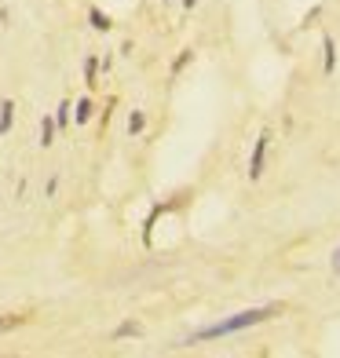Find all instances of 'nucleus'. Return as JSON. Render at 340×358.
Here are the masks:
<instances>
[{"mask_svg": "<svg viewBox=\"0 0 340 358\" xmlns=\"http://www.w3.org/2000/svg\"><path fill=\"white\" fill-rule=\"evenodd\" d=\"M88 117H92V103H88V99H80V103H77V121L85 124Z\"/></svg>", "mask_w": 340, "mask_h": 358, "instance_id": "7ed1b4c3", "label": "nucleus"}, {"mask_svg": "<svg viewBox=\"0 0 340 358\" xmlns=\"http://www.w3.org/2000/svg\"><path fill=\"white\" fill-rule=\"evenodd\" d=\"M267 143H271V136H267V132H260V139H256V150H253V161H249V176H253V179H260V172H264Z\"/></svg>", "mask_w": 340, "mask_h": 358, "instance_id": "f03ea898", "label": "nucleus"}, {"mask_svg": "<svg viewBox=\"0 0 340 358\" xmlns=\"http://www.w3.org/2000/svg\"><path fill=\"white\" fill-rule=\"evenodd\" d=\"M128 128H132V132H139V128H143V113H132V121H128Z\"/></svg>", "mask_w": 340, "mask_h": 358, "instance_id": "0eeeda50", "label": "nucleus"}, {"mask_svg": "<svg viewBox=\"0 0 340 358\" xmlns=\"http://www.w3.org/2000/svg\"><path fill=\"white\" fill-rule=\"evenodd\" d=\"M183 4H187V8H194V0H183Z\"/></svg>", "mask_w": 340, "mask_h": 358, "instance_id": "9d476101", "label": "nucleus"}, {"mask_svg": "<svg viewBox=\"0 0 340 358\" xmlns=\"http://www.w3.org/2000/svg\"><path fill=\"white\" fill-rule=\"evenodd\" d=\"M333 271H337V274H340V249H337V252H333Z\"/></svg>", "mask_w": 340, "mask_h": 358, "instance_id": "1a4fd4ad", "label": "nucleus"}, {"mask_svg": "<svg viewBox=\"0 0 340 358\" xmlns=\"http://www.w3.org/2000/svg\"><path fill=\"white\" fill-rule=\"evenodd\" d=\"M52 132H55V124H52V121H44V132H41V136H44V139H41L44 146H48V143H52Z\"/></svg>", "mask_w": 340, "mask_h": 358, "instance_id": "423d86ee", "label": "nucleus"}, {"mask_svg": "<svg viewBox=\"0 0 340 358\" xmlns=\"http://www.w3.org/2000/svg\"><path fill=\"white\" fill-rule=\"evenodd\" d=\"M15 322H19V318H0V333H8V329H11Z\"/></svg>", "mask_w": 340, "mask_h": 358, "instance_id": "6e6552de", "label": "nucleus"}, {"mask_svg": "<svg viewBox=\"0 0 340 358\" xmlns=\"http://www.w3.org/2000/svg\"><path fill=\"white\" fill-rule=\"evenodd\" d=\"M92 26H95V29H110V19H106L103 11H92Z\"/></svg>", "mask_w": 340, "mask_h": 358, "instance_id": "39448f33", "label": "nucleus"}, {"mask_svg": "<svg viewBox=\"0 0 340 358\" xmlns=\"http://www.w3.org/2000/svg\"><path fill=\"white\" fill-rule=\"evenodd\" d=\"M274 315V307H253V311H241V315H231V318H223L216 325H208V329L201 333H194L190 336V344L194 340H216V336H231V333H241V329H249V325H260Z\"/></svg>", "mask_w": 340, "mask_h": 358, "instance_id": "f257e3e1", "label": "nucleus"}, {"mask_svg": "<svg viewBox=\"0 0 340 358\" xmlns=\"http://www.w3.org/2000/svg\"><path fill=\"white\" fill-rule=\"evenodd\" d=\"M333 52H337V48H333V37H326V70L337 66V55H333Z\"/></svg>", "mask_w": 340, "mask_h": 358, "instance_id": "20e7f679", "label": "nucleus"}]
</instances>
